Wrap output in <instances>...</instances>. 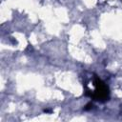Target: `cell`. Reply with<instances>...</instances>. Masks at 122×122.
<instances>
[{"label":"cell","instance_id":"cell-1","mask_svg":"<svg viewBox=\"0 0 122 122\" xmlns=\"http://www.w3.org/2000/svg\"><path fill=\"white\" fill-rule=\"evenodd\" d=\"M93 85L95 87V90L93 92L90 93V96L94 99V100H98L101 102H104L106 100H109L110 97V91L108 86L96 75L94 76V80H93Z\"/></svg>","mask_w":122,"mask_h":122},{"label":"cell","instance_id":"cell-2","mask_svg":"<svg viewBox=\"0 0 122 122\" xmlns=\"http://www.w3.org/2000/svg\"><path fill=\"white\" fill-rule=\"evenodd\" d=\"M92 107V104H91V103H90V104H88V105L86 106V108H85V110H90V109H91Z\"/></svg>","mask_w":122,"mask_h":122}]
</instances>
